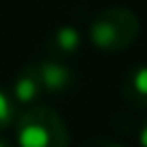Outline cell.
Wrapping results in <instances>:
<instances>
[{
	"label": "cell",
	"mask_w": 147,
	"mask_h": 147,
	"mask_svg": "<svg viewBox=\"0 0 147 147\" xmlns=\"http://www.w3.org/2000/svg\"><path fill=\"white\" fill-rule=\"evenodd\" d=\"M0 147H15V143H11L7 136H2V134H0Z\"/></svg>",
	"instance_id": "obj_10"
},
{
	"label": "cell",
	"mask_w": 147,
	"mask_h": 147,
	"mask_svg": "<svg viewBox=\"0 0 147 147\" xmlns=\"http://www.w3.org/2000/svg\"><path fill=\"white\" fill-rule=\"evenodd\" d=\"M82 147H123V145L113 141V138H106V136H93V138H89Z\"/></svg>",
	"instance_id": "obj_8"
},
{
	"label": "cell",
	"mask_w": 147,
	"mask_h": 147,
	"mask_svg": "<svg viewBox=\"0 0 147 147\" xmlns=\"http://www.w3.org/2000/svg\"><path fill=\"white\" fill-rule=\"evenodd\" d=\"M121 97L134 110H145L147 108V65H134L123 76Z\"/></svg>",
	"instance_id": "obj_5"
},
{
	"label": "cell",
	"mask_w": 147,
	"mask_h": 147,
	"mask_svg": "<svg viewBox=\"0 0 147 147\" xmlns=\"http://www.w3.org/2000/svg\"><path fill=\"white\" fill-rule=\"evenodd\" d=\"M138 18L125 7H110L95 15L89 28L91 43L102 52H121L138 37Z\"/></svg>",
	"instance_id": "obj_2"
},
{
	"label": "cell",
	"mask_w": 147,
	"mask_h": 147,
	"mask_svg": "<svg viewBox=\"0 0 147 147\" xmlns=\"http://www.w3.org/2000/svg\"><path fill=\"white\" fill-rule=\"evenodd\" d=\"M9 93H11L15 104L24 106V108L39 106V100H41L46 93H43V89H41V82L37 78V71H35V67H32V63L26 65V67L15 76Z\"/></svg>",
	"instance_id": "obj_4"
},
{
	"label": "cell",
	"mask_w": 147,
	"mask_h": 147,
	"mask_svg": "<svg viewBox=\"0 0 147 147\" xmlns=\"http://www.w3.org/2000/svg\"><path fill=\"white\" fill-rule=\"evenodd\" d=\"M15 147H69V130L54 108L32 106L15 119Z\"/></svg>",
	"instance_id": "obj_1"
},
{
	"label": "cell",
	"mask_w": 147,
	"mask_h": 147,
	"mask_svg": "<svg viewBox=\"0 0 147 147\" xmlns=\"http://www.w3.org/2000/svg\"><path fill=\"white\" fill-rule=\"evenodd\" d=\"M15 106L18 104L13 102L11 93L0 87V132H5L9 125L15 123V119H18V108Z\"/></svg>",
	"instance_id": "obj_7"
},
{
	"label": "cell",
	"mask_w": 147,
	"mask_h": 147,
	"mask_svg": "<svg viewBox=\"0 0 147 147\" xmlns=\"http://www.w3.org/2000/svg\"><path fill=\"white\" fill-rule=\"evenodd\" d=\"M82 37L74 26H61L48 37V59L63 61L67 56L76 54L80 48Z\"/></svg>",
	"instance_id": "obj_6"
},
{
	"label": "cell",
	"mask_w": 147,
	"mask_h": 147,
	"mask_svg": "<svg viewBox=\"0 0 147 147\" xmlns=\"http://www.w3.org/2000/svg\"><path fill=\"white\" fill-rule=\"evenodd\" d=\"M138 145H141V147H147V119L143 121L141 130H138Z\"/></svg>",
	"instance_id": "obj_9"
},
{
	"label": "cell",
	"mask_w": 147,
	"mask_h": 147,
	"mask_svg": "<svg viewBox=\"0 0 147 147\" xmlns=\"http://www.w3.org/2000/svg\"><path fill=\"white\" fill-rule=\"evenodd\" d=\"M32 67L37 71V78L41 82L43 93H63L67 89H71L74 82H76L71 67L65 65L63 61L43 59L39 63H32Z\"/></svg>",
	"instance_id": "obj_3"
}]
</instances>
